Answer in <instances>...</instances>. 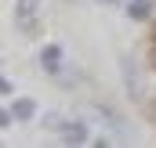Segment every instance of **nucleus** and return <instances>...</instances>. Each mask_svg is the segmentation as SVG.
<instances>
[{"label": "nucleus", "instance_id": "1", "mask_svg": "<svg viewBox=\"0 0 156 148\" xmlns=\"http://www.w3.org/2000/svg\"><path fill=\"white\" fill-rule=\"evenodd\" d=\"M40 18H44V4L40 0H15V25L22 33H37Z\"/></svg>", "mask_w": 156, "mask_h": 148}, {"label": "nucleus", "instance_id": "2", "mask_svg": "<svg viewBox=\"0 0 156 148\" xmlns=\"http://www.w3.org/2000/svg\"><path fill=\"white\" fill-rule=\"evenodd\" d=\"M62 145H91L87 141V126L73 119V123H62Z\"/></svg>", "mask_w": 156, "mask_h": 148}, {"label": "nucleus", "instance_id": "3", "mask_svg": "<svg viewBox=\"0 0 156 148\" xmlns=\"http://www.w3.org/2000/svg\"><path fill=\"white\" fill-rule=\"evenodd\" d=\"M40 69H47V72H58V69H62V47H58V43H44V51H40Z\"/></svg>", "mask_w": 156, "mask_h": 148}, {"label": "nucleus", "instance_id": "4", "mask_svg": "<svg viewBox=\"0 0 156 148\" xmlns=\"http://www.w3.org/2000/svg\"><path fill=\"white\" fill-rule=\"evenodd\" d=\"M11 109H15V119L29 123V119L37 116V101H33V98H15V105H11Z\"/></svg>", "mask_w": 156, "mask_h": 148}, {"label": "nucleus", "instance_id": "5", "mask_svg": "<svg viewBox=\"0 0 156 148\" xmlns=\"http://www.w3.org/2000/svg\"><path fill=\"white\" fill-rule=\"evenodd\" d=\"M127 15H131L134 22H145V18L153 15V4H149V0H131V4H127Z\"/></svg>", "mask_w": 156, "mask_h": 148}, {"label": "nucleus", "instance_id": "6", "mask_svg": "<svg viewBox=\"0 0 156 148\" xmlns=\"http://www.w3.org/2000/svg\"><path fill=\"white\" fill-rule=\"evenodd\" d=\"M11 90H15V83L4 76V79H0V94H4V98H11Z\"/></svg>", "mask_w": 156, "mask_h": 148}, {"label": "nucleus", "instance_id": "7", "mask_svg": "<svg viewBox=\"0 0 156 148\" xmlns=\"http://www.w3.org/2000/svg\"><path fill=\"white\" fill-rule=\"evenodd\" d=\"M11 112H15V109H4V112H0V126H11Z\"/></svg>", "mask_w": 156, "mask_h": 148}, {"label": "nucleus", "instance_id": "8", "mask_svg": "<svg viewBox=\"0 0 156 148\" xmlns=\"http://www.w3.org/2000/svg\"><path fill=\"white\" fill-rule=\"evenodd\" d=\"M102 4H116V0H102Z\"/></svg>", "mask_w": 156, "mask_h": 148}]
</instances>
